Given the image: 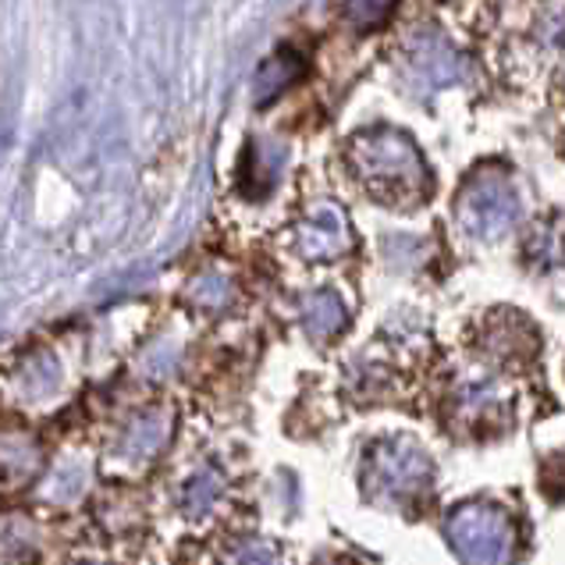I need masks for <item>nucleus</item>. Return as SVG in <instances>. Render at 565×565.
<instances>
[{"mask_svg": "<svg viewBox=\"0 0 565 565\" xmlns=\"http://www.w3.org/2000/svg\"><path fill=\"white\" fill-rule=\"evenodd\" d=\"M434 483V462L416 441H381L366 451L363 488L384 505H406L424 498Z\"/></svg>", "mask_w": 565, "mask_h": 565, "instance_id": "nucleus-1", "label": "nucleus"}, {"mask_svg": "<svg viewBox=\"0 0 565 565\" xmlns=\"http://www.w3.org/2000/svg\"><path fill=\"white\" fill-rule=\"evenodd\" d=\"M196 299H200V306H224L232 299V285L224 278H203L196 285Z\"/></svg>", "mask_w": 565, "mask_h": 565, "instance_id": "nucleus-10", "label": "nucleus"}, {"mask_svg": "<svg viewBox=\"0 0 565 565\" xmlns=\"http://www.w3.org/2000/svg\"><path fill=\"white\" fill-rule=\"evenodd\" d=\"M302 320H306V328H310L317 338H328V334H334L338 328L345 324V310H342V302H338L331 292H317V296L306 299Z\"/></svg>", "mask_w": 565, "mask_h": 565, "instance_id": "nucleus-7", "label": "nucleus"}, {"mask_svg": "<svg viewBox=\"0 0 565 565\" xmlns=\"http://www.w3.org/2000/svg\"><path fill=\"white\" fill-rule=\"evenodd\" d=\"M171 434H174V416L171 413H164V409L139 413L121 434L118 459L128 462V466H147V462H153L160 456V451H164Z\"/></svg>", "mask_w": 565, "mask_h": 565, "instance_id": "nucleus-4", "label": "nucleus"}, {"mask_svg": "<svg viewBox=\"0 0 565 565\" xmlns=\"http://www.w3.org/2000/svg\"><path fill=\"white\" fill-rule=\"evenodd\" d=\"M299 242H302V253L306 256H317V260H328V256H338L345 249V242H349V235H345V228L338 224L334 217H317L310 228H306L302 235H299Z\"/></svg>", "mask_w": 565, "mask_h": 565, "instance_id": "nucleus-6", "label": "nucleus"}, {"mask_svg": "<svg viewBox=\"0 0 565 565\" xmlns=\"http://www.w3.org/2000/svg\"><path fill=\"white\" fill-rule=\"evenodd\" d=\"M445 537L462 565H509L515 555V520L491 502H470L451 512Z\"/></svg>", "mask_w": 565, "mask_h": 565, "instance_id": "nucleus-2", "label": "nucleus"}, {"mask_svg": "<svg viewBox=\"0 0 565 565\" xmlns=\"http://www.w3.org/2000/svg\"><path fill=\"white\" fill-rule=\"evenodd\" d=\"M224 491V480L217 470H210V466H203V470L192 473L185 483H182V509L189 515H203L214 509V502L221 498Z\"/></svg>", "mask_w": 565, "mask_h": 565, "instance_id": "nucleus-5", "label": "nucleus"}, {"mask_svg": "<svg viewBox=\"0 0 565 565\" xmlns=\"http://www.w3.org/2000/svg\"><path fill=\"white\" fill-rule=\"evenodd\" d=\"M360 171L370 182V192H377L384 200H406L409 192L413 196L424 192L419 160L402 139H395L392 147H381V139H374V147L360 153Z\"/></svg>", "mask_w": 565, "mask_h": 565, "instance_id": "nucleus-3", "label": "nucleus"}, {"mask_svg": "<svg viewBox=\"0 0 565 565\" xmlns=\"http://www.w3.org/2000/svg\"><path fill=\"white\" fill-rule=\"evenodd\" d=\"M83 473L78 470H57L51 480L43 483V498H54V502H72V498L83 491Z\"/></svg>", "mask_w": 565, "mask_h": 565, "instance_id": "nucleus-9", "label": "nucleus"}, {"mask_svg": "<svg viewBox=\"0 0 565 565\" xmlns=\"http://www.w3.org/2000/svg\"><path fill=\"white\" fill-rule=\"evenodd\" d=\"M221 565H278V547L264 537H246L224 555Z\"/></svg>", "mask_w": 565, "mask_h": 565, "instance_id": "nucleus-8", "label": "nucleus"}]
</instances>
